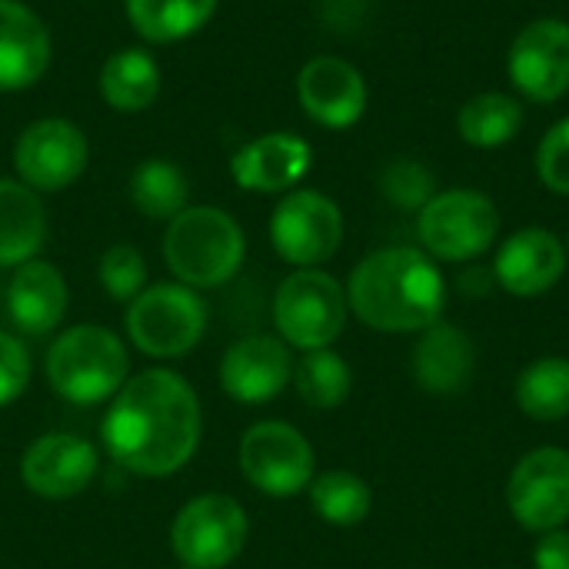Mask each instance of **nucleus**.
<instances>
[{
	"label": "nucleus",
	"mask_w": 569,
	"mask_h": 569,
	"mask_svg": "<svg viewBox=\"0 0 569 569\" xmlns=\"http://www.w3.org/2000/svg\"><path fill=\"white\" fill-rule=\"evenodd\" d=\"M203 430L193 387L173 370L130 377L103 417V447L130 473L170 477L197 453Z\"/></svg>",
	"instance_id": "1"
},
{
	"label": "nucleus",
	"mask_w": 569,
	"mask_h": 569,
	"mask_svg": "<svg viewBox=\"0 0 569 569\" xmlns=\"http://www.w3.org/2000/svg\"><path fill=\"white\" fill-rule=\"evenodd\" d=\"M447 280L437 260L413 247H383L363 257L347 283V307L380 333L427 330L443 317Z\"/></svg>",
	"instance_id": "2"
},
{
	"label": "nucleus",
	"mask_w": 569,
	"mask_h": 569,
	"mask_svg": "<svg viewBox=\"0 0 569 569\" xmlns=\"http://www.w3.org/2000/svg\"><path fill=\"white\" fill-rule=\"evenodd\" d=\"M247 253L240 223L220 207L180 210L163 237V257L170 273L193 290L223 287L237 277Z\"/></svg>",
	"instance_id": "3"
},
{
	"label": "nucleus",
	"mask_w": 569,
	"mask_h": 569,
	"mask_svg": "<svg viewBox=\"0 0 569 569\" xmlns=\"http://www.w3.org/2000/svg\"><path fill=\"white\" fill-rule=\"evenodd\" d=\"M47 383L70 403L93 407L113 400L130 380V357L123 340L97 323L63 330L47 350Z\"/></svg>",
	"instance_id": "4"
},
{
	"label": "nucleus",
	"mask_w": 569,
	"mask_h": 569,
	"mask_svg": "<svg viewBox=\"0 0 569 569\" xmlns=\"http://www.w3.org/2000/svg\"><path fill=\"white\" fill-rule=\"evenodd\" d=\"M500 233L497 203L470 187L437 190L417 213V237L423 253L447 263H467L483 257Z\"/></svg>",
	"instance_id": "5"
},
{
	"label": "nucleus",
	"mask_w": 569,
	"mask_h": 569,
	"mask_svg": "<svg viewBox=\"0 0 569 569\" xmlns=\"http://www.w3.org/2000/svg\"><path fill=\"white\" fill-rule=\"evenodd\" d=\"M123 327L140 353L183 357L207 330V303L193 287L153 283L130 300Z\"/></svg>",
	"instance_id": "6"
},
{
	"label": "nucleus",
	"mask_w": 569,
	"mask_h": 569,
	"mask_svg": "<svg viewBox=\"0 0 569 569\" xmlns=\"http://www.w3.org/2000/svg\"><path fill=\"white\" fill-rule=\"evenodd\" d=\"M347 290L337 277L307 267L293 270L273 297V323L287 347L327 350L347 323Z\"/></svg>",
	"instance_id": "7"
},
{
	"label": "nucleus",
	"mask_w": 569,
	"mask_h": 569,
	"mask_svg": "<svg viewBox=\"0 0 569 569\" xmlns=\"http://www.w3.org/2000/svg\"><path fill=\"white\" fill-rule=\"evenodd\" d=\"M247 530L240 500L227 493H203L180 507L170 527V547L180 567L223 569L243 553Z\"/></svg>",
	"instance_id": "8"
},
{
	"label": "nucleus",
	"mask_w": 569,
	"mask_h": 569,
	"mask_svg": "<svg viewBox=\"0 0 569 569\" xmlns=\"http://www.w3.org/2000/svg\"><path fill=\"white\" fill-rule=\"evenodd\" d=\"M270 243L300 270L320 267L343 243V213L320 190H290L270 217Z\"/></svg>",
	"instance_id": "9"
},
{
	"label": "nucleus",
	"mask_w": 569,
	"mask_h": 569,
	"mask_svg": "<svg viewBox=\"0 0 569 569\" xmlns=\"http://www.w3.org/2000/svg\"><path fill=\"white\" fill-rule=\"evenodd\" d=\"M240 470L267 497H297L313 480V447L297 427L263 420L240 440Z\"/></svg>",
	"instance_id": "10"
},
{
	"label": "nucleus",
	"mask_w": 569,
	"mask_h": 569,
	"mask_svg": "<svg viewBox=\"0 0 569 569\" xmlns=\"http://www.w3.org/2000/svg\"><path fill=\"white\" fill-rule=\"evenodd\" d=\"M507 77L530 103H557L569 93V23L563 17L530 20L510 43Z\"/></svg>",
	"instance_id": "11"
},
{
	"label": "nucleus",
	"mask_w": 569,
	"mask_h": 569,
	"mask_svg": "<svg viewBox=\"0 0 569 569\" xmlns=\"http://www.w3.org/2000/svg\"><path fill=\"white\" fill-rule=\"evenodd\" d=\"M507 503L523 530H560L569 520V450L540 447L527 453L510 473Z\"/></svg>",
	"instance_id": "12"
},
{
	"label": "nucleus",
	"mask_w": 569,
	"mask_h": 569,
	"mask_svg": "<svg viewBox=\"0 0 569 569\" xmlns=\"http://www.w3.org/2000/svg\"><path fill=\"white\" fill-rule=\"evenodd\" d=\"M13 167L20 183L37 193L67 190L87 170V137L63 117L33 120L13 147Z\"/></svg>",
	"instance_id": "13"
},
{
	"label": "nucleus",
	"mask_w": 569,
	"mask_h": 569,
	"mask_svg": "<svg viewBox=\"0 0 569 569\" xmlns=\"http://www.w3.org/2000/svg\"><path fill=\"white\" fill-rule=\"evenodd\" d=\"M97 447L77 433H43L20 457V480L43 500L80 497L97 477Z\"/></svg>",
	"instance_id": "14"
},
{
	"label": "nucleus",
	"mask_w": 569,
	"mask_h": 569,
	"mask_svg": "<svg viewBox=\"0 0 569 569\" xmlns=\"http://www.w3.org/2000/svg\"><path fill=\"white\" fill-rule=\"evenodd\" d=\"M297 100L313 123L347 130L367 113V80L350 60L323 53L303 63L297 77Z\"/></svg>",
	"instance_id": "15"
},
{
	"label": "nucleus",
	"mask_w": 569,
	"mask_h": 569,
	"mask_svg": "<svg viewBox=\"0 0 569 569\" xmlns=\"http://www.w3.org/2000/svg\"><path fill=\"white\" fill-rule=\"evenodd\" d=\"M293 380V357L280 337L253 333L237 340L220 360V387L237 403H267Z\"/></svg>",
	"instance_id": "16"
},
{
	"label": "nucleus",
	"mask_w": 569,
	"mask_h": 569,
	"mask_svg": "<svg viewBox=\"0 0 569 569\" xmlns=\"http://www.w3.org/2000/svg\"><path fill=\"white\" fill-rule=\"evenodd\" d=\"M567 243L543 227H523L507 237L493 260V280L513 297H540L567 273Z\"/></svg>",
	"instance_id": "17"
},
{
	"label": "nucleus",
	"mask_w": 569,
	"mask_h": 569,
	"mask_svg": "<svg viewBox=\"0 0 569 569\" xmlns=\"http://www.w3.org/2000/svg\"><path fill=\"white\" fill-rule=\"evenodd\" d=\"M310 163L313 147L300 133H263L233 153L230 173L243 190L283 193L293 190L310 173Z\"/></svg>",
	"instance_id": "18"
},
{
	"label": "nucleus",
	"mask_w": 569,
	"mask_h": 569,
	"mask_svg": "<svg viewBox=\"0 0 569 569\" xmlns=\"http://www.w3.org/2000/svg\"><path fill=\"white\" fill-rule=\"evenodd\" d=\"M50 67V33L20 0H0V90H23Z\"/></svg>",
	"instance_id": "19"
},
{
	"label": "nucleus",
	"mask_w": 569,
	"mask_h": 569,
	"mask_svg": "<svg viewBox=\"0 0 569 569\" xmlns=\"http://www.w3.org/2000/svg\"><path fill=\"white\" fill-rule=\"evenodd\" d=\"M3 303H7V313L17 330H23L30 337H43L67 313L63 273L53 263L33 257L13 270V277L3 290Z\"/></svg>",
	"instance_id": "20"
},
{
	"label": "nucleus",
	"mask_w": 569,
	"mask_h": 569,
	"mask_svg": "<svg viewBox=\"0 0 569 569\" xmlns=\"http://www.w3.org/2000/svg\"><path fill=\"white\" fill-rule=\"evenodd\" d=\"M473 367H477V350L460 327L437 320L420 333L413 350V377L427 393H443V397L460 393L470 383Z\"/></svg>",
	"instance_id": "21"
},
{
	"label": "nucleus",
	"mask_w": 569,
	"mask_h": 569,
	"mask_svg": "<svg viewBox=\"0 0 569 569\" xmlns=\"http://www.w3.org/2000/svg\"><path fill=\"white\" fill-rule=\"evenodd\" d=\"M47 240V210L20 180H0V267H20Z\"/></svg>",
	"instance_id": "22"
},
{
	"label": "nucleus",
	"mask_w": 569,
	"mask_h": 569,
	"mask_svg": "<svg viewBox=\"0 0 569 569\" xmlns=\"http://www.w3.org/2000/svg\"><path fill=\"white\" fill-rule=\"evenodd\" d=\"M157 93H160V67L140 47L117 50L100 67V97L107 100V107L120 113L147 110L157 100Z\"/></svg>",
	"instance_id": "23"
},
{
	"label": "nucleus",
	"mask_w": 569,
	"mask_h": 569,
	"mask_svg": "<svg viewBox=\"0 0 569 569\" xmlns=\"http://www.w3.org/2000/svg\"><path fill=\"white\" fill-rule=\"evenodd\" d=\"M523 127V103L513 93L500 90H483L473 93L460 110H457V133L463 143L477 150H493L510 143Z\"/></svg>",
	"instance_id": "24"
},
{
	"label": "nucleus",
	"mask_w": 569,
	"mask_h": 569,
	"mask_svg": "<svg viewBox=\"0 0 569 569\" xmlns=\"http://www.w3.org/2000/svg\"><path fill=\"white\" fill-rule=\"evenodd\" d=\"M130 27L150 43H170L197 33L217 10V0H123Z\"/></svg>",
	"instance_id": "25"
},
{
	"label": "nucleus",
	"mask_w": 569,
	"mask_h": 569,
	"mask_svg": "<svg viewBox=\"0 0 569 569\" xmlns=\"http://www.w3.org/2000/svg\"><path fill=\"white\" fill-rule=\"evenodd\" d=\"M517 403L530 420L553 423L569 417V360L540 357L517 377Z\"/></svg>",
	"instance_id": "26"
},
{
	"label": "nucleus",
	"mask_w": 569,
	"mask_h": 569,
	"mask_svg": "<svg viewBox=\"0 0 569 569\" xmlns=\"http://www.w3.org/2000/svg\"><path fill=\"white\" fill-rule=\"evenodd\" d=\"M130 200L150 220H173L187 210L190 183L170 160H143L130 177Z\"/></svg>",
	"instance_id": "27"
},
{
	"label": "nucleus",
	"mask_w": 569,
	"mask_h": 569,
	"mask_svg": "<svg viewBox=\"0 0 569 569\" xmlns=\"http://www.w3.org/2000/svg\"><path fill=\"white\" fill-rule=\"evenodd\" d=\"M307 493H310L317 517L333 527H357L367 520V513L373 507V493H370L367 480H360L357 473H347V470H327V473L313 477Z\"/></svg>",
	"instance_id": "28"
},
{
	"label": "nucleus",
	"mask_w": 569,
	"mask_h": 569,
	"mask_svg": "<svg viewBox=\"0 0 569 569\" xmlns=\"http://www.w3.org/2000/svg\"><path fill=\"white\" fill-rule=\"evenodd\" d=\"M293 387L300 400L313 410H333L350 397L353 373L340 353L327 350H307L300 363L293 367Z\"/></svg>",
	"instance_id": "29"
},
{
	"label": "nucleus",
	"mask_w": 569,
	"mask_h": 569,
	"mask_svg": "<svg viewBox=\"0 0 569 569\" xmlns=\"http://www.w3.org/2000/svg\"><path fill=\"white\" fill-rule=\"evenodd\" d=\"M380 190H383V197L393 203V207H400V210H423L427 207V200L437 193V180H433V173H430V167L427 163H420V160H413V157H397V160H390L387 167H383V173H380Z\"/></svg>",
	"instance_id": "30"
},
{
	"label": "nucleus",
	"mask_w": 569,
	"mask_h": 569,
	"mask_svg": "<svg viewBox=\"0 0 569 569\" xmlns=\"http://www.w3.org/2000/svg\"><path fill=\"white\" fill-rule=\"evenodd\" d=\"M97 277H100V287H103L113 300L130 303V300L143 290V283H147V263H143V257H140L137 247L117 243V247H110V250L100 257Z\"/></svg>",
	"instance_id": "31"
},
{
	"label": "nucleus",
	"mask_w": 569,
	"mask_h": 569,
	"mask_svg": "<svg viewBox=\"0 0 569 569\" xmlns=\"http://www.w3.org/2000/svg\"><path fill=\"white\" fill-rule=\"evenodd\" d=\"M537 177L547 190L569 197V117L557 120L537 143Z\"/></svg>",
	"instance_id": "32"
},
{
	"label": "nucleus",
	"mask_w": 569,
	"mask_h": 569,
	"mask_svg": "<svg viewBox=\"0 0 569 569\" xmlns=\"http://www.w3.org/2000/svg\"><path fill=\"white\" fill-rule=\"evenodd\" d=\"M30 383V357L13 333L0 330V407L13 403Z\"/></svg>",
	"instance_id": "33"
},
{
	"label": "nucleus",
	"mask_w": 569,
	"mask_h": 569,
	"mask_svg": "<svg viewBox=\"0 0 569 569\" xmlns=\"http://www.w3.org/2000/svg\"><path fill=\"white\" fill-rule=\"evenodd\" d=\"M537 569H569V530H550L533 550Z\"/></svg>",
	"instance_id": "34"
},
{
	"label": "nucleus",
	"mask_w": 569,
	"mask_h": 569,
	"mask_svg": "<svg viewBox=\"0 0 569 569\" xmlns=\"http://www.w3.org/2000/svg\"><path fill=\"white\" fill-rule=\"evenodd\" d=\"M490 283H493V270H480V267H473L460 277V290L473 293V297H483Z\"/></svg>",
	"instance_id": "35"
},
{
	"label": "nucleus",
	"mask_w": 569,
	"mask_h": 569,
	"mask_svg": "<svg viewBox=\"0 0 569 569\" xmlns=\"http://www.w3.org/2000/svg\"><path fill=\"white\" fill-rule=\"evenodd\" d=\"M0 303H3V287H0Z\"/></svg>",
	"instance_id": "36"
},
{
	"label": "nucleus",
	"mask_w": 569,
	"mask_h": 569,
	"mask_svg": "<svg viewBox=\"0 0 569 569\" xmlns=\"http://www.w3.org/2000/svg\"><path fill=\"white\" fill-rule=\"evenodd\" d=\"M567 257H569V237H567Z\"/></svg>",
	"instance_id": "37"
},
{
	"label": "nucleus",
	"mask_w": 569,
	"mask_h": 569,
	"mask_svg": "<svg viewBox=\"0 0 569 569\" xmlns=\"http://www.w3.org/2000/svg\"><path fill=\"white\" fill-rule=\"evenodd\" d=\"M177 569H190V567H177Z\"/></svg>",
	"instance_id": "38"
}]
</instances>
